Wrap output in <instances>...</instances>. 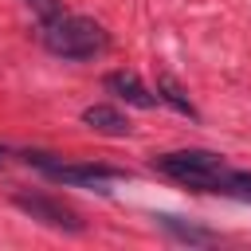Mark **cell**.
<instances>
[{"instance_id":"obj_1","label":"cell","mask_w":251,"mask_h":251,"mask_svg":"<svg viewBox=\"0 0 251 251\" xmlns=\"http://www.w3.org/2000/svg\"><path fill=\"white\" fill-rule=\"evenodd\" d=\"M43 47L59 59H94L110 47V35H106L102 24H94L86 16L59 12L55 20L43 24Z\"/></svg>"},{"instance_id":"obj_2","label":"cell","mask_w":251,"mask_h":251,"mask_svg":"<svg viewBox=\"0 0 251 251\" xmlns=\"http://www.w3.org/2000/svg\"><path fill=\"white\" fill-rule=\"evenodd\" d=\"M153 169L188 184V188H200V192H220V180L227 173V165L208 153V149H176V153H161L153 157Z\"/></svg>"},{"instance_id":"obj_3","label":"cell","mask_w":251,"mask_h":251,"mask_svg":"<svg viewBox=\"0 0 251 251\" xmlns=\"http://www.w3.org/2000/svg\"><path fill=\"white\" fill-rule=\"evenodd\" d=\"M24 161L27 165H39L59 184H90V188H102L110 180H122V173L110 169V165H59V161H51V153H24Z\"/></svg>"},{"instance_id":"obj_4","label":"cell","mask_w":251,"mask_h":251,"mask_svg":"<svg viewBox=\"0 0 251 251\" xmlns=\"http://www.w3.org/2000/svg\"><path fill=\"white\" fill-rule=\"evenodd\" d=\"M12 200H16V208H24L31 220H39V224H47V227H59V231H82V220H78L67 204H59V200H51V196H39V192H16Z\"/></svg>"},{"instance_id":"obj_5","label":"cell","mask_w":251,"mask_h":251,"mask_svg":"<svg viewBox=\"0 0 251 251\" xmlns=\"http://www.w3.org/2000/svg\"><path fill=\"white\" fill-rule=\"evenodd\" d=\"M102 86H106L114 98H122V102H129V106H141V110H149V106L161 102V98H157L133 71H110V75L102 78Z\"/></svg>"},{"instance_id":"obj_6","label":"cell","mask_w":251,"mask_h":251,"mask_svg":"<svg viewBox=\"0 0 251 251\" xmlns=\"http://www.w3.org/2000/svg\"><path fill=\"white\" fill-rule=\"evenodd\" d=\"M82 122H86L90 129H98V133H110V137H126V133H129L126 114H118V110H114V106H106V102L86 106V110H82Z\"/></svg>"},{"instance_id":"obj_7","label":"cell","mask_w":251,"mask_h":251,"mask_svg":"<svg viewBox=\"0 0 251 251\" xmlns=\"http://www.w3.org/2000/svg\"><path fill=\"white\" fill-rule=\"evenodd\" d=\"M157 98H161L165 106H173L176 114H184V118H196V106H192V98L184 94V86H180L173 75H157Z\"/></svg>"},{"instance_id":"obj_8","label":"cell","mask_w":251,"mask_h":251,"mask_svg":"<svg viewBox=\"0 0 251 251\" xmlns=\"http://www.w3.org/2000/svg\"><path fill=\"white\" fill-rule=\"evenodd\" d=\"M157 220H161V227H169V231H173L176 239H184V243H216V235L204 231V227H192V224L184 227V224L173 220V216H157Z\"/></svg>"},{"instance_id":"obj_9","label":"cell","mask_w":251,"mask_h":251,"mask_svg":"<svg viewBox=\"0 0 251 251\" xmlns=\"http://www.w3.org/2000/svg\"><path fill=\"white\" fill-rule=\"evenodd\" d=\"M220 192H224V196H235V200H251V173L227 169L224 180H220Z\"/></svg>"},{"instance_id":"obj_10","label":"cell","mask_w":251,"mask_h":251,"mask_svg":"<svg viewBox=\"0 0 251 251\" xmlns=\"http://www.w3.org/2000/svg\"><path fill=\"white\" fill-rule=\"evenodd\" d=\"M27 8L39 16V24H47V20H55V16L63 12V4H59V0H27Z\"/></svg>"},{"instance_id":"obj_11","label":"cell","mask_w":251,"mask_h":251,"mask_svg":"<svg viewBox=\"0 0 251 251\" xmlns=\"http://www.w3.org/2000/svg\"><path fill=\"white\" fill-rule=\"evenodd\" d=\"M4 157H8V149H4V145H0V165H4Z\"/></svg>"}]
</instances>
